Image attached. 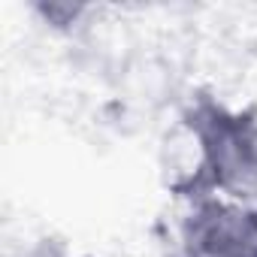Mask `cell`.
I'll use <instances>...</instances> for the list:
<instances>
[{"label": "cell", "instance_id": "obj_3", "mask_svg": "<svg viewBox=\"0 0 257 257\" xmlns=\"http://www.w3.org/2000/svg\"><path fill=\"white\" fill-rule=\"evenodd\" d=\"M34 13L55 31H73L79 25V19L88 13V7H79V4H37Z\"/></svg>", "mask_w": 257, "mask_h": 257}, {"label": "cell", "instance_id": "obj_2", "mask_svg": "<svg viewBox=\"0 0 257 257\" xmlns=\"http://www.w3.org/2000/svg\"><path fill=\"white\" fill-rule=\"evenodd\" d=\"M179 257H257V200H191L179 227Z\"/></svg>", "mask_w": 257, "mask_h": 257}, {"label": "cell", "instance_id": "obj_1", "mask_svg": "<svg viewBox=\"0 0 257 257\" xmlns=\"http://www.w3.org/2000/svg\"><path fill=\"white\" fill-rule=\"evenodd\" d=\"M194 161L173 179V194L191 200H257V112L233 109L212 94H194L182 109Z\"/></svg>", "mask_w": 257, "mask_h": 257}, {"label": "cell", "instance_id": "obj_4", "mask_svg": "<svg viewBox=\"0 0 257 257\" xmlns=\"http://www.w3.org/2000/svg\"><path fill=\"white\" fill-rule=\"evenodd\" d=\"M82 257H91V254H82Z\"/></svg>", "mask_w": 257, "mask_h": 257}]
</instances>
